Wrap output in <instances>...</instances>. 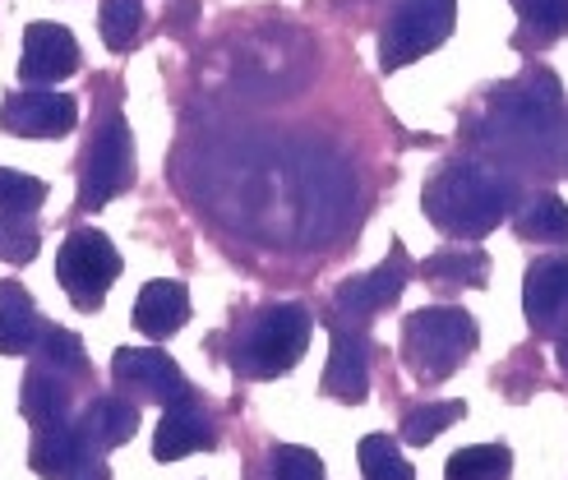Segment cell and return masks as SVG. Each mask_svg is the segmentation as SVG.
Returning a JSON list of instances; mask_svg holds the SVG:
<instances>
[{
    "mask_svg": "<svg viewBox=\"0 0 568 480\" xmlns=\"http://www.w3.org/2000/svg\"><path fill=\"white\" fill-rule=\"evenodd\" d=\"M514 204H518V185L480 162H448L420 194L425 217L444 236H458V241H476L495 232L514 213Z\"/></svg>",
    "mask_w": 568,
    "mask_h": 480,
    "instance_id": "cell-1",
    "label": "cell"
},
{
    "mask_svg": "<svg viewBox=\"0 0 568 480\" xmlns=\"http://www.w3.org/2000/svg\"><path fill=\"white\" fill-rule=\"evenodd\" d=\"M480 328L458 305H425L403 328V360L420 384H439L463 370V360L476 351Z\"/></svg>",
    "mask_w": 568,
    "mask_h": 480,
    "instance_id": "cell-2",
    "label": "cell"
},
{
    "mask_svg": "<svg viewBox=\"0 0 568 480\" xmlns=\"http://www.w3.org/2000/svg\"><path fill=\"white\" fill-rule=\"evenodd\" d=\"M310 333H315V315L296 300L260 309L236 343V370L250 379H277L296 370L310 347Z\"/></svg>",
    "mask_w": 568,
    "mask_h": 480,
    "instance_id": "cell-3",
    "label": "cell"
},
{
    "mask_svg": "<svg viewBox=\"0 0 568 480\" xmlns=\"http://www.w3.org/2000/svg\"><path fill=\"white\" fill-rule=\"evenodd\" d=\"M453 19H458V0H397L379 33V65L403 70L420 55H430L448 42Z\"/></svg>",
    "mask_w": 568,
    "mask_h": 480,
    "instance_id": "cell-4",
    "label": "cell"
},
{
    "mask_svg": "<svg viewBox=\"0 0 568 480\" xmlns=\"http://www.w3.org/2000/svg\"><path fill=\"white\" fill-rule=\"evenodd\" d=\"M55 277H61L65 296L79 309H98L106 300V292H111V282L121 277V254L93 227L70 232L61 254H55Z\"/></svg>",
    "mask_w": 568,
    "mask_h": 480,
    "instance_id": "cell-5",
    "label": "cell"
},
{
    "mask_svg": "<svg viewBox=\"0 0 568 480\" xmlns=\"http://www.w3.org/2000/svg\"><path fill=\"white\" fill-rule=\"evenodd\" d=\"M130 185H134V134L125 116H106L89 144V157H83L79 208H102Z\"/></svg>",
    "mask_w": 568,
    "mask_h": 480,
    "instance_id": "cell-6",
    "label": "cell"
},
{
    "mask_svg": "<svg viewBox=\"0 0 568 480\" xmlns=\"http://www.w3.org/2000/svg\"><path fill=\"white\" fill-rule=\"evenodd\" d=\"M495 111L508 134H527V139H546L559 125V111H564V89L550 70H527L523 79L504 83Z\"/></svg>",
    "mask_w": 568,
    "mask_h": 480,
    "instance_id": "cell-7",
    "label": "cell"
},
{
    "mask_svg": "<svg viewBox=\"0 0 568 480\" xmlns=\"http://www.w3.org/2000/svg\"><path fill=\"white\" fill-rule=\"evenodd\" d=\"M111 375H116L121 388H130L134 398L144 402H185L190 398V384L181 375V365L166 356V351H153V347H125L116 351V360H111Z\"/></svg>",
    "mask_w": 568,
    "mask_h": 480,
    "instance_id": "cell-8",
    "label": "cell"
},
{
    "mask_svg": "<svg viewBox=\"0 0 568 480\" xmlns=\"http://www.w3.org/2000/svg\"><path fill=\"white\" fill-rule=\"evenodd\" d=\"M79 121V106L65 93H47V89H23L10 93L0 106V130H10L19 139H65Z\"/></svg>",
    "mask_w": 568,
    "mask_h": 480,
    "instance_id": "cell-9",
    "label": "cell"
},
{
    "mask_svg": "<svg viewBox=\"0 0 568 480\" xmlns=\"http://www.w3.org/2000/svg\"><path fill=\"white\" fill-rule=\"evenodd\" d=\"M407 282H412V259H407V249L403 245H393V254L375 268V273H361V277H347L343 287H337V309L343 315H356V319H371L379 315L384 305H393L397 296L407 292Z\"/></svg>",
    "mask_w": 568,
    "mask_h": 480,
    "instance_id": "cell-10",
    "label": "cell"
},
{
    "mask_svg": "<svg viewBox=\"0 0 568 480\" xmlns=\"http://www.w3.org/2000/svg\"><path fill=\"white\" fill-rule=\"evenodd\" d=\"M79 70V42L61 23H28L23 28V55L19 74L28 83H61Z\"/></svg>",
    "mask_w": 568,
    "mask_h": 480,
    "instance_id": "cell-11",
    "label": "cell"
},
{
    "mask_svg": "<svg viewBox=\"0 0 568 480\" xmlns=\"http://www.w3.org/2000/svg\"><path fill=\"white\" fill-rule=\"evenodd\" d=\"M523 315L536 333H555L559 324H568V259H536L527 268L523 282Z\"/></svg>",
    "mask_w": 568,
    "mask_h": 480,
    "instance_id": "cell-12",
    "label": "cell"
},
{
    "mask_svg": "<svg viewBox=\"0 0 568 480\" xmlns=\"http://www.w3.org/2000/svg\"><path fill=\"white\" fill-rule=\"evenodd\" d=\"M213 448V426L209 416L199 411L190 398L185 402H172L158 420V435H153V458L158 462H181L190 453H204Z\"/></svg>",
    "mask_w": 568,
    "mask_h": 480,
    "instance_id": "cell-13",
    "label": "cell"
},
{
    "mask_svg": "<svg viewBox=\"0 0 568 480\" xmlns=\"http://www.w3.org/2000/svg\"><path fill=\"white\" fill-rule=\"evenodd\" d=\"M324 388L333 392L337 402H365V392H371V365H365V343H361L356 333H347V328L333 333Z\"/></svg>",
    "mask_w": 568,
    "mask_h": 480,
    "instance_id": "cell-14",
    "label": "cell"
},
{
    "mask_svg": "<svg viewBox=\"0 0 568 480\" xmlns=\"http://www.w3.org/2000/svg\"><path fill=\"white\" fill-rule=\"evenodd\" d=\"M190 319V292L181 282H149L134 300V328L144 337H172Z\"/></svg>",
    "mask_w": 568,
    "mask_h": 480,
    "instance_id": "cell-15",
    "label": "cell"
},
{
    "mask_svg": "<svg viewBox=\"0 0 568 480\" xmlns=\"http://www.w3.org/2000/svg\"><path fill=\"white\" fill-rule=\"evenodd\" d=\"M83 458H89V439L79 435V426H65V420L42 426L38 439H33V453H28L33 471L47 476V480H65Z\"/></svg>",
    "mask_w": 568,
    "mask_h": 480,
    "instance_id": "cell-16",
    "label": "cell"
},
{
    "mask_svg": "<svg viewBox=\"0 0 568 480\" xmlns=\"http://www.w3.org/2000/svg\"><path fill=\"white\" fill-rule=\"evenodd\" d=\"M42 337V319L38 305L19 282H0V351L6 356H23L33 351Z\"/></svg>",
    "mask_w": 568,
    "mask_h": 480,
    "instance_id": "cell-17",
    "label": "cell"
},
{
    "mask_svg": "<svg viewBox=\"0 0 568 480\" xmlns=\"http://www.w3.org/2000/svg\"><path fill=\"white\" fill-rule=\"evenodd\" d=\"M134 430H139V407L125 398H98L79 420V435L89 439V448H98V453L130 443Z\"/></svg>",
    "mask_w": 568,
    "mask_h": 480,
    "instance_id": "cell-18",
    "label": "cell"
},
{
    "mask_svg": "<svg viewBox=\"0 0 568 480\" xmlns=\"http://www.w3.org/2000/svg\"><path fill=\"white\" fill-rule=\"evenodd\" d=\"M430 282H448V287H486L490 282V254L476 245H444L420 264Z\"/></svg>",
    "mask_w": 568,
    "mask_h": 480,
    "instance_id": "cell-19",
    "label": "cell"
},
{
    "mask_svg": "<svg viewBox=\"0 0 568 480\" xmlns=\"http://www.w3.org/2000/svg\"><path fill=\"white\" fill-rule=\"evenodd\" d=\"M19 407L23 416L33 420V426H55V420H65V407H70V392H65V379H55L51 370H28L23 375V392H19Z\"/></svg>",
    "mask_w": 568,
    "mask_h": 480,
    "instance_id": "cell-20",
    "label": "cell"
},
{
    "mask_svg": "<svg viewBox=\"0 0 568 480\" xmlns=\"http://www.w3.org/2000/svg\"><path fill=\"white\" fill-rule=\"evenodd\" d=\"M514 471V453L499 443H476V448H458L444 467V480H508Z\"/></svg>",
    "mask_w": 568,
    "mask_h": 480,
    "instance_id": "cell-21",
    "label": "cell"
},
{
    "mask_svg": "<svg viewBox=\"0 0 568 480\" xmlns=\"http://www.w3.org/2000/svg\"><path fill=\"white\" fill-rule=\"evenodd\" d=\"M518 236L564 245L568 241V204L559 200V194H536V200L518 213Z\"/></svg>",
    "mask_w": 568,
    "mask_h": 480,
    "instance_id": "cell-22",
    "label": "cell"
},
{
    "mask_svg": "<svg viewBox=\"0 0 568 480\" xmlns=\"http://www.w3.org/2000/svg\"><path fill=\"white\" fill-rule=\"evenodd\" d=\"M98 28H102V42L111 51L134 47L139 33H144V0H102Z\"/></svg>",
    "mask_w": 568,
    "mask_h": 480,
    "instance_id": "cell-23",
    "label": "cell"
},
{
    "mask_svg": "<svg viewBox=\"0 0 568 480\" xmlns=\"http://www.w3.org/2000/svg\"><path fill=\"white\" fill-rule=\"evenodd\" d=\"M361 476L365 480H416L412 462L403 458V448H397L388 435H365L361 439Z\"/></svg>",
    "mask_w": 568,
    "mask_h": 480,
    "instance_id": "cell-24",
    "label": "cell"
},
{
    "mask_svg": "<svg viewBox=\"0 0 568 480\" xmlns=\"http://www.w3.org/2000/svg\"><path fill=\"white\" fill-rule=\"evenodd\" d=\"M523 33L536 42H555L568 33V0H514Z\"/></svg>",
    "mask_w": 568,
    "mask_h": 480,
    "instance_id": "cell-25",
    "label": "cell"
},
{
    "mask_svg": "<svg viewBox=\"0 0 568 480\" xmlns=\"http://www.w3.org/2000/svg\"><path fill=\"white\" fill-rule=\"evenodd\" d=\"M467 416V402H430V407H416L407 420H403V439L407 443H430L439 439L448 426H458Z\"/></svg>",
    "mask_w": 568,
    "mask_h": 480,
    "instance_id": "cell-26",
    "label": "cell"
},
{
    "mask_svg": "<svg viewBox=\"0 0 568 480\" xmlns=\"http://www.w3.org/2000/svg\"><path fill=\"white\" fill-rule=\"evenodd\" d=\"M38 222L33 213H0V259L6 264H28L38 259Z\"/></svg>",
    "mask_w": 568,
    "mask_h": 480,
    "instance_id": "cell-27",
    "label": "cell"
},
{
    "mask_svg": "<svg viewBox=\"0 0 568 480\" xmlns=\"http://www.w3.org/2000/svg\"><path fill=\"white\" fill-rule=\"evenodd\" d=\"M38 347H42V356H47L51 370H61V375H89V351H83V343H79L74 333H65V328H42Z\"/></svg>",
    "mask_w": 568,
    "mask_h": 480,
    "instance_id": "cell-28",
    "label": "cell"
},
{
    "mask_svg": "<svg viewBox=\"0 0 568 480\" xmlns=\"http://www.w3.org/2000/svg\"><path fill=\"white\" fill-rule=\"evenodd\" d=\"M42 200H47V181L0 166V213H38Z\"/></svg>",
    "mask_w": 568,
    "mask_h": 480,
    "instance_id": "cell-29",
    "label": "cell"
},
{
    "mask_svg": "<svg viewBox=\"0 0 568 480\" xmlns=\"http://www.w3.org/2000/svg\"><path fill=\"white\" fill-rule=\"evenodd\" d=\"M273 480H324V462L320 453H310V448H296V443H277L273 453Z\"/></svg>",
    "mask_w": 568,
    "mask_h": 480,
    "instance_id": "cell-30",
    "label": "cell"
},
{
    "mask_svg": "<svg viewBox=\"0 0 568 480\" xmlns=\"http://www.w3.org/2000/svg\"><path fill=\"white\" fill-rule=\"evenodd\" d=\"M194 19H199V0H176V6L166 10V33H176V38L194 33Z\"/></svg>",
    "mask_w": 568,
    "mask_h": 480,
    "instance_id": "cell-31",
    "label": "cell"
},
{
    "mask_svg": "<svg viewBox=\"0 0 568 480\" xmlns=\"http://www.w3.org/2000/svg\"><path fill=\"white\" fill-rule=\"evenodd\" d=\"M65 480H111V471H106V462H98V458L89 453V458H83Z\"/></svg>",
    "mask_w": 568,
    "mask_h": 480,
    "instance_id": "cell-32",
    "label": "cell"
},
{
    "mask_svg": "<svg viewBox=\"0 0 568 480\" xmlns=\"http://www.w3.org/2000/svg\"><path fill=\"white\" fill-rule=\"evenodd\" d=\"M559 365H564V370H568V333L559 337Z\"/></svg>",
    "mask_w": 568,
    "mask_h": 480,
    "instance_id": "cell-33",
    "label": "cell"
},
{
    "mask_svg": "<svg viewBox=\"0 0 568 480\" xmlns=\"http://www.w3.org/2000/svg\"><path fill=\"white\" fill-rule=\"evenodd\" d=\"M564 153H568V130H564Z\"/></svg>",
    "mask_w": 568,
    "mask_h": 480,
    "instance_id": "cell-34",
    "label": "cell"
}]
</instances>
